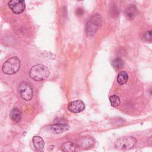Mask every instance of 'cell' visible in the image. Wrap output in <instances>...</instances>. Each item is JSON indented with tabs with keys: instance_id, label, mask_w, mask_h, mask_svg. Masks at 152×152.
<instances>
[{
	"instance_id": "5bb4252c",
	"label": "cell",
	"mask_w": 152,
	"mask_h": 152,
	"mask_svg": "<svg viewBox=\"0 0 152 152\" xmlns=\"http://www.w3.org/2000/svg\"><path fill=\"white\" fill-rule=\"evenodd\" d=\"M109 101L110 104L113 107H116L121 103L119 97L116 95H112L109 97Z\"/></svg>"
},
{
	"instance_id": "e0dca14e",
	"label": "cell",
	"mask_w": 152,
	"mask_h": 152,
	"mask_svg": "<svg viewBox=\"0 0 152 152\" xmlns=\"http://www.w3.org/2000/svg\"><path fill=\"white\" fill-rule=\"evenodd\" d=\"M147 142L149 145H152V135L151 137H150V138L148 140Z\"/></svg>"
},
{
	"instance_id": "4fadbf2b",
	"label": "cell",
	"mask_w": 152,
	"mask_h": 152,
	"mask_svg": "<svg viewBox=\"0 0 152 152\" xmlns=\"http://www.w3.org/2000/svg\"><path fill=\"white\" fill-rule=\"evenodd\" d=\"M126 15L130 19L134 18L136 15V8L134 5H130L126 10Z\"/></svg>"
},
{
	"instance_id": "3957f363",
	"label": "cell",
	"mask_w": 152,
	"mask_h": 152,
	"mask_svg": "<svg viewBox=\"0 0 152 152\" xmlns=\"http://www.w3.org/2000/svg\"><path fill=\"white\" fill-rule=\"evenodd\" d=\"M102 23V18L100 15L98 14H94L86 24V33L88 36H93Z\"/></svg>"
},
{
	"instance_id": "ac0fdd59",
	"label": "cell",
	"mask_w": 152,
	"mask_h": 152,
	"mask_svg": "<svg viewBox=\"0 0 152 152\" xmlns=\"http://www.w3.org/2000/svg\"><path fill=\"white\" fill-rule=\"evenodd\" d=\"M41 152H43V151H41Z\"/></svg>"
},
{
	"instance_id": "9c48e42d",
	"label": "cell",
	"mask_w": 152,
	"mask_h": 152,
	"mask_svg": "<svg viewBox=\"0 0 152 152\" xmlns=\"http://www.w3.org/2000/svg\"><path fill=\"white\" fill-rule=\"evenodd\" d=\"M52 129L57 134L63 132L69 129V126L66 124L64 123H58L53 124L50 126Z\"/></svg>"
},
{
	"instance_id": "8992f818",
	"label": "cell",
	"mask_w": 152,
	"mask_h": 152,
	"mask_svg": "<svg viewBox=\"0 0 152 152\" xmlns=\"http://www.w3.org/2000/svg\"><path fill=\"white\" fill-rule=\"evenodd\" d=\"M8 6L14 14H19L25 10L26 4L24 1L12 0L8 2Z\"/></svg>"
},
{
	"instance_id": "30bf717a",
	"label": "cell",
	"mask_w": 152,
	"mask_h": 152,
	"mask_svg": "<svg viewBox=\"0 0 152 152\" xmlns=\"http://www.w3.org/2000/svg\"><path fill=\"white\" fill-rule=\"evenodd\" d=\"M33 144L34 147V148L37 150H41L43 149L45 142L43 138L39 136H34L33 138Z\"/></svg>"
},
{
	"instance_id": "7c38bea8",
	"label": "cell",
	"mask_w": 152,
	"mask_h": 152,
	"mask_svg": "<svg viewBox=\"0 0 152 152\" xmlns=\"http://www.w3.org/2000/svg\"><path fill=\"white\" fill-rule=\"evenodd\" d=\"M128 79V75L125 71L120 72L117 76V81L118 83L122 85L126 83Z\"/></svg>"
},
{
	"instance_id": "5b68a950",
	"label": "cell",
	"mask_w": 152,
	"mask_h": 152,
	"mask_svg": "<svg viewBox=\"0 0 152 152\" xmlns=\"http://www.w3.org/2000/svg\"><path fill=\"white\" fill-rule=\"evenodd\" d=\"M18 93L25 100H30L33 97V89L30 84L27 81L21 82L18 86Z\"/></svg>"
},
{
	"instance_id": "7a4b0ae2",
	"label": "cell",
	"mask_w": 152,
	"mask_h": 152,
	"mask_svg": "<svg viewBox=\"0 0 152 152\" xmlns=\"http://www.w3.org/2000/svg\"><path fill=\"white\" fill-rule=\"evenodd\" d=\"M20 61L17 56H12L7 60L3 64L2 70L7 75L15 74L20 68Z\"/></svg>"
},
{
	"instance_id": "6da1fadb",
	"label": "cell",
	"mask_w": 152,
	"mask_h": 152,
	"mask_svg": "<svg viewBox=\"0 0 152 152\" xmlns=\"http://www.w3.org/2000/svg\"><path fill=\"white\" fill-rule=\"evenodd\" d=\"M49 75L48 68L42 64H37L32 66L29 72L30 77L36 81L46 80Z\"/></svg>"
},
{
	"instance_id": "ba28073f",
	"label": "cell",
	"mask_w": 152,
	"mask_h": 152,
	"mask_svg": "<svg viewBox=\"0 0 152 152\" xmlns=\"http://www.w3.org/2000/svg\"><path fill=\"white\" fill-rule=\"evenodd\" d=\"M78 148L77 144L71 141L66 142L62 145V150L64 152H77Z\"/></svg>"
},
{
	"instance_id": "9a60e30c",
	"label": "cell",
	"mask_w": 152,
	"mask_h": 152,
	"mask_svg": "<svg viewBox=\"0 0 152 152\" xmlns=\"http://www.w3.org/2000/svg\"><path fill=\"white\" fill-rule=\"evenodd\" d=\"M112 65L116 69L121 68L123 66V61L121 58H116L112 62Z\"/></svg>"
},
{
	"instance_id": "8fae6325",
	"label": "cell",
	"mask_w": 152,
	"mask_h": 152,
	"mask_svg": "<svg viewBox=\"0 0 152 152\" xmlns=\"http://www.w3.org/2000/svg\"><path fill=\"white\" fill-rule=\"evenodd\" d=\"M11 119L15 122H19L21 119V113L17 108H14L10 113Z\"/></svg>"
},
{
	"instance_id": "2e32d148",
	"label": "cell",
	"mask_w": 152,
	"mask_h": 152,
	"mask_svg": "<svg viewBox=\"0 0 152 152\" xmlns=\"http://www.w3.org/2000/svg\"><path fill=\"white\" fill-rule=\"evenodd\" d=\"M142 39L146 41L152 40V30L146 31L142 36Z\"/></svg>"
},
{
	"instance_id": "52a82bcc",
	"label": "cell",
	"mask_w": 152,
	"mask_h": 152,
	"mask_svg": "<svg viewBox=\"0 0 152 152\" xmlns=\"http://www.w3.org/2000/svg\"><path fill=\"white\" fill-rule=\"evenodd\" d=\"M68 109L71 112L80 113L85 109V104L81 100H74L68 103Z\"/></svg>"
},
{
	"instance_id": "277c9868",
	"label": "cell",
	"mask_w": 152,
	"mask_h": 152,
	"mask_svg": "<svg viewBox=\"0 0 152 152\" xmlns=\"http://www.w3.org/2000/svg\"><path fill=\"white\" fill-rule=\"evenodd\" d=\"M136 143L135 138L131 136L124 137L117 140L115 142V147L119 150H129L133 148Z\"/></svg>"
}]
</instances>
